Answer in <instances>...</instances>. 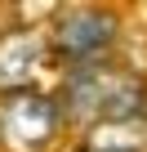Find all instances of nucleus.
Instances as JSON below:
<instances>
[{
  "label": "nucleus",
  "mask_w": 147,
  "mask_h": 152,
  "mask_svg": "<svg viewBox=\"0 0 147 152\" xmlns=\"http://www.w3.org/2000/svg\"><path fill=\"white\" fill-rule=\"evenodd\" d=\"M62 121H80V125H107V121H138L147 116V81L134 76L129 67L89 63L67 72L62 94H58Z\"/></svg>",
  "instance_id": "1"
},
{
  "label": "nucleus",
  "mask_w": 147,
  "mask_h": 152,
  "mask_svg": "<svg viewBox=\"0 0 147 152\" xmlns=\"http://www.w3.org/2000/svg\"><path fill=\"white\" fill-rule=\"evenodd\" d=\"M62 134V107L45 90L0 94V152H49Z\"/></svg>",
  "instance_id": "2"
},
{
  "label": "nucleus",
  "mask_w": 147,
  "mask_h": 152,
  "mask_svg": "<svg viewBox=\"0 0 147 152\" xmlns=\"http://www.w3.org/2000/svg\"><path fill=\"white\" fill-rule=\"evenodd\" d=\"M116 18L107 9H94V5H71L54 18L49 27V49L54 58L76 72V67H89V63H107V49L116 45Z\"/></svg>",
  "instance_id": "3"
},
{
  "label": "nucleus",
  "mask_w": 147,
  "mask_h": 152,
  "mask_svg": "<svg viewBox=\"0 0 147 152\" xmlns=\"http://www.w3.org/2000/svg\"><path fill=\"white\" fill-rule=\"evenodd\" d=\"M54 58L45 27H9L0 31V94L36 90V76Z\"/></svg>",
  "instance_id": "4"
},
{
  "label": "nucleus",
  "mask_w": 147,
  "mask_h": 152,
  "mask_svg": "<svg viewBox=\"0 0 147 152\" xmlns=\"http://www.w3.org/2000/svg\"><path fill=\"white\" fill-rule=\"evenodd\" d=\"M147 148V116L138 121H107L85 134V152H143Z\"/></svg>",
  "instance_id": "5"
},
{
  "label": "nucleus",
  "mask_w": 147,
  "mask_h": 152,
  "mask_svg": "<svg viewBox=\"0 0 147 152\" xmlns=\"http://www.w3.org/2000/svg\"><path fill=\"white\" fill-rule=\"evenodd\" d=\"M0 14H5V9H0Z\"/></svg>",
  "instance_id": "6"
}]
</instances>
